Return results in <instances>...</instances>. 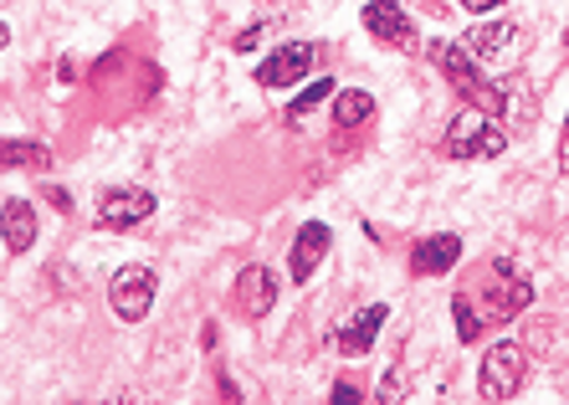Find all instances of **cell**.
<instances>
[{"mask_svg": "<svg viewBox=\"0 0 569 405\" xmlns=\"http://www.w3.org/2000/svg\"><path fill=\"white\" fill-rule=\"evenodd\" d=\"M380 401H400V369H390V379L380 385Z\"/></svg>", "mask_w": 569, "mask_h": 405, "instance_id": "19", "label": "cell"}, {"mask_svg": "<svg viewBox=\"0 0 569 405\" xmlns=\"http://www.w3.org/2000/svg\"><path fill=\"white\" fill-rule=\"evenodd\" d=\"M154 210H159V200L149 196V190H108V196L98 200V226L129 231V226H144Z\"/></svg>", "mask_w": 569, "mask_h": 405, "instance_id": "6", "label": "cell"}, {"mask_svg": "<svg viewBox=\"0 0 569 405\" xmlns=\"http://www.w3.org/2000/svg\"><path fill=\"white\" fill-rule=\"evenodd\" d=\"M385 314H390V308H385V303H375V308H365V314L359 318H349L345 328H339V354H365L375 344V334H380V324H385Z\"/></svg>", "mask_w": 569, "mask_h": 405, "instance_id": "13", "label": "cell"}, {"mask_svg": "<svg viewBox=\"0 0 569 405\" xmlns=\"http://www.w3.org/2000/svg\"><path fill=\"white\" fill-rule=\"evenodd\" d=\"M462 6H467V11L482 16V11H492V6H503V0H462Z\"/></svg>", "mask_w": 569, "mask_h": 405, "instance_id": "20", "label": "cell"}, {"mask_svg": "<svg viewBox=\"0 0 569 405\" xmlns=\"http://www.w3.org/2000/svg\"><path fill=\"white\" fill-rule=\"evenodd\" d=\"M0 236H6V251L37 247V206H31V200H6V210H0Z\"/></svg>", "mask_w": 569, "mask_h": 405, "instance_id": "10", "label": "cell"}, {"mask_svg": "<svg viewBox=\"0 0 569 405\" xmlns=\"http://www.w3.org/2000/svg\"><path fill=\"white\" fill-rule=\"evenodd\" d=\"M154 273L149 267H119L113 273V283H108V303H113V314L123 318V324H139V318L154 308Z\"/></svg>", "mask_w": 569, "mask_h": 405, "instance_id": "4", "label": "cell"}, {"mask_svg": "<svg viewBox=\"0 0 569 405\" xmlns=\"http://www.w3.org/2000/svg\"><path fill=\"white\" fill-rule=\"evenodd\" d=\"M6 41H11V27H6V21H0V47H6Z\"/></svg>", "mask_w": 569, "mask_h": 405, "instance_id": "21", "label": "cell"}, {"mask_svg": "<svg viewBox=\"0 0 569 405\" xmlns=\"http://www.w3.org/2000/svg\"><path fill=\"white\" fill-rule=\"evenodd\" d=\"M329 226L323 221H308L303 231H298V241H292V257H288V273H292V283H308V277L318 273V261L329 257Z\"/></svg>", "mask_w": 569, "mask_h": 405, "instance_id": "9", "label": "cell"}, {"mask_svg": "<svg viewBox=\"0 0 569 405\" xmlns=\"http://www.w3.org/2000/svg\"><path fill=\"white\" fill-rule=\"evenodd\" d=\"M451 314H457V339H462V344H477V339H482V318H477V308L462 298V293L451 298Z\"/></svg>", "mask_w": 569, "mask_h": 405, "instance_id": "17", "label": "cell"}, {"mask_svg": "<svg viewBox=\"0 0 569 405\" xmlns=\"http://www.w3.org/2000/svg\"><path fill=\"white\" fill-rule=\"evenodd\" d=\"M523 375H529L523 344L503 339L482 354V365H477V391H482V401H513V395L523 391Z\"/></svg>", "mask_w": 569, "mask_h": 405, "instance_id": "3", "label": "cell"}, {"mask_svg": "<svg viewBox=\"0 0 569 405\" xmlns=\"http://www.w3.org/2000/svg\"><path fill=\"white\" fill-rule=\"evenodd\" d=\"M375 118V98L365 88H345L333 98V124L339 129H355V124H370Z\"/></svg>", "mask_w": 569, "mask_h": 405, "instance_id": "15", "label": "cell"}, {"mask_svg": "<svg viewBox=\"0 0 569 405\" xmlns=\"http://www.w3.org/2000/svg\"><path fill=\"white\" fill-rule=\"evenodd\" d=\"M47 165H52L47 145H11V139H0V170H47Z\"/></svg>", "mask_w": 569, "mask_h": 405, "instance_id": "16", "label": "cell"}, {"mask_svg": "<svg viewBox=\"0 0 569 405\" xmlns=\"http://www.w3.org/2000/svg\"><path fill=\"white\" fill-rule=\"evenodd\" d=\"M503 149H508V134L492 124L488 108L467 103L462 113L451 118V129H447V155L451 159H488V155H503Z\"/></svg>", "mask_w": 569, "mask_h": 405, "instance_id": "2", "label": "cell"}, {"mask_svg": "<svg viewBox=\"0 0 569 405\" xmlns=\"http://www.w3.org/2000/svg\"><path fill=\"white\" fill-rule=\"evenodd\" d=\"M431 57H437V67H441V72H447V78L457 82L462 92H477V88H482V78H477V67H472L477 57L467 52V47H447V41H437V52H431Z\"/></svg>", "mask_w": 569, "mask_h": 405, "instance_id": "14", "label": "cell"}, {"mask_svg": "<svg viewBox=\"0 0 569 405\" xmlns=\"http://www.w3.org/2000/svg\"><path fill=\"white\" fill-rule=\"evenodd\" d=\"M308 67H313V41H288V47H278V52L257 67V82L262 88H292Z\"/></svg>", "mask_w": 569, "mask_h": 405, "instance_id": "7", "label": "cell"}, {"mask_svg": "<svg viewBox=\"0 0 569 405\" xmlns=\"http://www.w3.org/2000/svg\"><path fill=\"white\" fill-rule=\"evenodd\" d=\"M365 31L385 47H396V52H416V27L400 0H370L365 6Z\"/></svg>", "mask_w": 569, "mask_h": 405, "instance_id": "5", "label": "cell"}, {"mask_svg": "<svg viewBox=\"0 0 569 405\" xmlns=\"http://www.w3.org/2000/svg\"><path fill=\"white\" fill-rule=\"evenodd\" d=\"M467 298L482 303V324H503V318H513V314H523V308H529L533 288H529V277L513 273V261L498 257L492 267H482V273H477V283L467 288Z\"/></svg>", "mask_w": 569, "mask_h": 405, "instance_id": "1", "label": "cell"}, {"mask_svg": "<svg viewBox=\"0 0 569 405\" xmlns=\"http://www.w3.org/2000/svg\"><path fill=\"white\" fill-rule=\"evenodd\" d=\"M329 92H333V78H318L313 88H308L303 98H298V103H292V118H303L308 108H318V103H323V98H329Z\"/></svg>", "mask_w": 569, "mask_h": 405, "instance_id": "18", "label": "cell"}, {"mask_svg": "<svg viewBox=\"0 0 569 405\" xmlns=\"http://www.w3.org/2000/svg\"><path fill=\"white\" fill-rule=\"evenodd\" d=\"M237 308L247 318H267L278 308V277L267 273V267H241L237 277Z\"/></svg>", "mask_w": 569, "mask_h": 405, "instance_id": "8", "label": "cell"}, {"mask_svg": "<svg viewBox=\"0 0 569 405\" xmlns=\"http://www.w3.org/2000/svg\"><path fill=\"white\" fill-rule=\"evenodd\" d=\"M457 257H462V236H426V241H416L411 267L416 273H447V267H457Z\"/></svg>", "mask_w": 569, "mask_h": 405, "instance_id": "11", "label": "cell"}, {"mask_svg": "<svg viewBox=\"0 0 569 405\" xmlns=\"http://www.w3.org/2000/svg\"><path fill=\"white\" fill-rule=\"evenodd\" d=\"M513 41H518V27H508V21H488V27H472V31H467L462 47L477 57V62H492V57H503Z\"/></svg>", "mask_w": 569, "mask_h": 405, "instance_id": "12", "label": "cell"}]
</instances>
